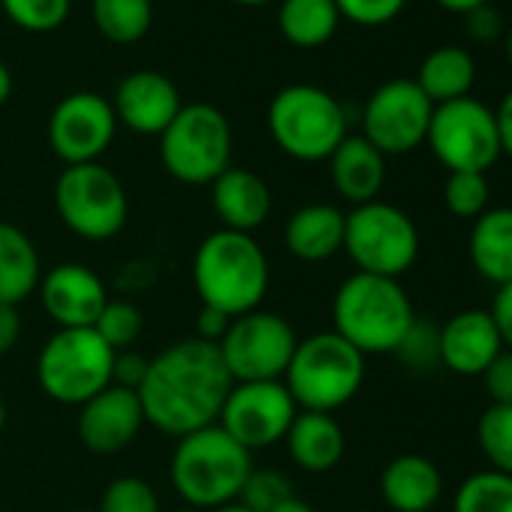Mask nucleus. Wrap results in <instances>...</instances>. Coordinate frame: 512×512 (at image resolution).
<instances>
[{"mask_svg": "<svg viewBox=\"0 0 512 512\" xmlns=\"http://www.w3.org/2000/svg\"><path fill=\"white\" fill-rule=\"evenodd\" d=\"M232 377L217 344L181 338L148 359V374L139 386L145 422L169 437H187L217 425Z\"/></svg>", "mask_w": 512, "mask_h": 512, "instance_id": "nucleus-1", "label": "nucleus"}, {"mask_svg": "<svg viewBox=\"0 0 512 512\" xmlns=\"http://www.w3.org/2000/svg\"><path fill=\"white\" fill-rule=\"evenodd\" d=\"M269 256L253 235L217 229L193 253V287L202 305L229 320L260 308L269 293Z\"/></svg>", "mask_w": 512, "mask_h": 512, "instance_id": "nucleus-2", "label": "nucleus"}, {"mask_svg": "<svg viewBox=\"0 0 512 512\" xmlns=\"http://www.w3.org/2000/svg\"><path fill=\"white\" fill-rule=\"evenodd\" d=\"M332 323V332H338L362 356H371L395 353L416 323V314L410 296L395 278L356 272L335 293Z\"/></svg>", "mask_w": 512, "mask_h": 512, "instance_id": "nucleus-3", "label": "nucleus"}, {"mask_svg": "<svg viewBox=\"0 0 512 512\" xmlns=\"http://www.w3.org/2000/svg\"><path fill=\"white\" fill-rule=\"evenodd\" d=\"M250 470V452L238 446L220 425H208L187 437H178L169 461V479L178 497L184 500V506H196L202 512L238 500Z\"/></svg>", "mask_w": 512, "mask_h": 512, "instance_id": "nucleus-4", "label": "nucleus"}, {"mask_svg": "<svg viewBox=\"0 0 512 512\" xmlns=\"http://www.w3.org/2000/svg\"><path fill=\"white\" fill-rule=\"evenodd\" d=\"M365 383V356L338 332H317L299 338L284 386L299 410L335 413L350 404Z\"/></svg>", "mask_w": 512, "mask_h": 512, "instance_id": "nucleus-5", "label": "nucleus"}, {"mask_svg": "<svg viewBox=\"0 0 512 512\" xmlns=\"http://www.w3.org/2000/svg\"><path fill=\"white\" fill-rule=\"evenodd\" d=\"M266 124L275 145L299 163L329 160L332 151L350 136L347 109L338 97L317 85L281 88L269 103Z\"/></svg>", "mask_w": 512, "mask_h": 512, "instance_id": "nucleus-6", "label": "nucleus"}, {"mask_svg": "<svg viewBox=\"0 0 512 512\" xmlns=\"http://www.w3.org/2000/svg\"><path fill=\"white\" fill-rule=\"evenodd\" d=\"M160 163L181 184H211L232 163L229 118L211 103H187L157 136Z\"/></svg>", "mask_w": 512, "mask_h": 512, "instance_id": "nucleus-7", "label": "nucleus"}, {"mask_svg": "<svg viewBox=\"0 0 512 512\" xmlns=\"http://www.w3.org/2000/svg\"><path fill=\"white\" fill-rule=\"evenodd\" d=\"M115 350L94 329H58L37 356L40 389L67 407H82L112 386Z\"/></svg>", "mask_w": 512, "mask_h": 512, "instance_id": "nucleus-8", "label": "nucleus"}, {"mask_svg": "<svg viewBox=\"0 0 512 512\" xmlns=\"http://www.w3.org/2000/svg\"><path fill=\"white\" fill-rule=\"evenodd\" d=\"M344 253L359 272L398 281L419 260V229L407 211L374 199L347 214Z\"/></svg>", "mask_w": 512, "mask_h": 512, "instance_id": "nucleus-9", "label": "nucleus"}, {"mask_svg": "<svg viewBox=\"0 0 512 512\" xmlns=\"http://www.w3.org/2000/svg\"><path fill=\"white\" fill-rule=\"evenodd\" d=\"M55 208L61 223L85 241L115 238L130 214L121 178L103 163L67 166L55 184Z\"/></svg>", "mask_w": 512, "mask_h": 512, "instance_id": "nucleus-10", "label": "nucleus"}, {"mask_svg": "<svg viewBox=\"0 0 512 512\" xmlns=\"http://www.w3.org/2000/svg\"><path fill=\"white\" fill-rule=\"evenodd\" d=\"M296 329L272 311H250L229 323L217 350L232 383L284 380L296 353Z\"/></svg>", "mask_w": 512, "mask_h": 512, "instance_id": "nucleus-11", "label": "nucleus"}, {"mask_svg": "<svg viewBox=\"0 0 512 512\" xmlns=\"http://www.w3.org/2000/svg\"><path fill=\"white\" fill-rule=\"evenodd\" d=\"M431 154L446 172H488L500 157V136L494 109L476 97H461L434 106L428 136Z\"/></svg>", "mask_w": 512, "mask_h": 512, "instance_id": "nucleus-12", "label": "nucleus"}, {"mask_svg": "<svg viewBox=\"0 0 512 512\" xmlns=\"http://www.w3.org/2000/svg\"><path fill=\"white\" fill-rule=\"evenodd\" d=\"M434 103L413 79L383 82L362 109V136L383 154L398 157L425 145Z\"/></svg>", "mask_w": 512, "mask_h": 512, "instance_id": "nucleus-13", "label": "nucleus"}, {"mask_svg": "<svg viewBox=\"0 0 512 512\" xmlns=\"http://www.w3.org/2000/svg\"><path fill=\"white\" fill-rule=\"evenodd\" d=\"M299 407L284 380L232 383L217 425L247 452L275 446L287 437Z\"/></svg>", "mask_w": 512, "mask_h": 512, "instance_id": "nucleus-14", "label": "nucleus"}, {"mask_svg": "<svg viewBox=\"0 0 512 512\" xmlns=\"http://www.w3.org/2000/svg\"><path fill=\"white\" fill-rule=\"evenodd\" d=\"M118 133L112 100L94 91H76L64 97L49 115V145L67 163H100Z\"/></svg>", "mask_w": 512, "mask_h": 512, "instance_id": "nucleus-15", "label": "nucleus"}, {"mask_svg": "<svg viewBox=\"0 0 512 512\" xmlns=\"http://www.w3.org/2000/svg\"><path fill=\"white\" fill-rule=\"evenodd\" d=\"M37 296L58 329H94L109 302L103 278L82 263H61L46 272L40 278Z\"/></svg>", "mask_w": 512, "mask_h": 512, "instance_id": "nucleus-16", "label": "nucleus"}, {"mask_svg": "<svg viewBox=\"0 0 512 512\" xmlns=\"http://www.w3.org/2000/svg\"><path fill=\"white\" fill-rule=\"evenodd\" d=\"M181 94L175 82L157 70H136L115 88L112 109L118 124L139 136H160L181 112Z\"/></svg>", "mask_w": 512, "mask_h": 512, "instance_id": "nucleus-17", "label": "nucleus"}, {"mask_svg": "<svg viewBox=\"0 0 512 512\" xmlns=\"http://www.w3.org/2000/svg\"><path fill=\"white\" fill-rule=\"evenodd\" d=\"M79 437L82 443L97 455H115L127 449L142 425L145 413L139 404V395L124 386H106L100 395L85 401L79 407Z\"/></svg>", "mask_w": 512, "mask_h": 512, "instance_id": "nucleus-18", "label": "nucleus"}, {"mask_svg": "<svg viewBox=\"0 0 512 512\" xmlns=\"http://www.w3.org/2000/svg\"><path fill=\"white\" fill-rule=\"evenodd\" d=\"M440 365L461 377H482V371L506 350L488 311H458L437 329Z\"/></svg>", "mask_w": 512, "mask_h": 512, "instance_id": "nucleus-19", "label": "nucleus"}, {"mask_svg": "<svg viewBox=\"0 0 512 512\" xmlns=\"http://www.w3.org/2000/svg\"><path fill=\"white\" fill-rule=\"evenodd\" d=\"M208 187H211V208L223 223L220 229L253 235V229H260L272 214V190L250 169L229 166Z\"/></svg>", "mask_w": 512, "mask_h": 512, "instance_id": "nucleus-20", "label": "nucleus"}, {"mask_svg": "<svg viewBox=\"0 0 512 512\" xmlns=\"http://www.w3.org/2000/svg\"><path fill=\"white\" fill-rule=\"evenodd\" d=\"M347 214L329 202L302 205L284 226V247L299 263H326L344 250Z\"/></svg>", "mask_w": 512, "mask_h": 512, "instance_id": "nucleus-21", "label": "nucleus"}, {"mask_svg": "<svg viewBox=\"0 0 512 512\" xmlns=\"http://www.w3.org/2000/svg\"><path fill=\"white\" fill-rule=\"evenodd\" d=\"M329 178L353 208L374 202L386 184V157L362 133L347 136L329 157Z\"/></svg>", "mask_w": 512, "mask_h": 512, "instance_id": "nucleus-22", "label": "nucleus"}, {"mask_svg": "<svg viewBox=\"0 0 512 512\" xmlns=\"http://www.w3.org/2000/svg\"><path fill=\"white\" fill-rule=\"evenodd\" d=\"M380 494L395 512H428L443 494V476L431 458L407 452L386 464Z\"/></svg>", "mask_w": 512, "mask_h": 512, "instance_id": "nucleus-23", "label": "nucleus"}, {"mask_svg": "<svg viewBox=\"0 0 512 512\" xmlns=\"http://www.w3.org/2000/svg\"><path fill=\"white\" fill-rule=\"evenodd\" d=\"M284 443L293 464L308 473H326L338 467L347 449V437L338 419L332 413H311V410L296 413Z\"/></svg>", "mask_w": 512, "mask_h": 512, "instance_id": "nucleus-24", "label": "nucleus"}, {"mask_svg": "<svg viewBox=\"0 0 512 512\" xmlns=\"http://www.w3.org/2000/svg\"><path fill=\"white\" fill-rule=\"evenodd\" d=\"M467 250L473 269L485 281H491L494 287L509 284L512 281V208L497 205L482 211L473 220Z\"/></svg>", "mask_w": 512, "mask_h": 512, "instance_id": "nucleus-25", "label": "nucleus"}, {"mask_svg": "<svg viewBox=\"0 0 512 512\" xmlns=\"http://www.w3.org/2000/svg\"><path fill=\"white\" fill-rule=\"evenodd\" d=\"M40 278L43 263L34 238L22 226L0 220V302L19 308L37 293Z\"/></svg>", "mask_w": 512, "mask_h": 512, "instance_id": "nucleus-26", "label": "nucleus"}, {"mask_svg": "<svg viewBox=\"0 0 512 512\" xmlns=\"http://www.w3.org/2000/svg\"><path fill=\"white\" fill-rule=\"evenodd\" d=\"M413 82L434 106L470 97V88L476 82L473 55L461 46H440L425 55V61L419 64V76Z\"/></svg>", "mask_w": 512, "mask_h": 512, "instance_id": "nucleus-27", "label": "nucleus"}, {"mask_svg": "<svg viewBox=\"0 0 512 512\" xmlns=\"http://www.w3.org/2000/svg\"><path fill=\"white\" fill-rule=\"evenodd\" d=\"M341 25L335 0H281L278 31L296 49L326 46Z\"/></svg>", "mask_w": 512, "mask_h": 512, "instance_id": "nucleus-28", "label": "nucleus"}, {"mask_svg": "<svg viewBox=\"0 0 512 512\" xmlns=\"http://www.w3.org/2000/svg\"><path fill=\"white\" fill-rule=\"evenodd\" d=\"M94 28L115 46L139 43L154 22V0H91Z\"/></svg>", "mask_w": 512, "mask_h": 512, "instance_id": "nucleus-29", "label": "nucleus"}, {"mask_svg": "<svg viewBox=\"0 0 512 512\" xmlns=\"http://www.w3.org/2000/svg\"><path fill=\"white\" fill-rule=\"evenodd\" d=\"M452 512H512V476L491 467L470 473L455 491Z\"/></svg>", "mask_w": 512, "mask_h": 512, "instance_id": "nucleus-30", "label": "nucleus"}, {"mask_svg": "<svg viewBox=\"0 0 512 512\" xmlns=\"http://www.w3.org/2000/svg\"><path fill=\"white\" fill-rule=\"evenodd\" d=\"M476 440L491 470L512 476V404H488L479 416Z\"/></svg>", "mask_w": 512, "mask_h": 512, "instance_id": "nucleus-31", "label": "nucleus"}, {"mask_svg": "<svg viewBox=\"0 0 512 512\" xmlns=\"http://www.w3.org/2000/svg\"><path fill=\"white\" fill-rule=\"evenodd\" d=\"M0 7H4L7 19L16 28L31 34H49L67 22L73 0H0Z\"/></svg>", "mask_w": 512, "mask_h": 512, "instance_id": "nucleus-32", "label": "nucleus"}, {"mask_svg": "<svg viewBox=\"0 0 512 512\" xmlns=\"http://www.w3.org/2000/svg\"><path fill=\"white\" fill-rule=\"evenodd\" d=\"M142 311L133 305V302H121V299H109L100 320L94 323V332L115 350H133V344L139 341L142 335Z\"/></svg>", "mask_w": 512, "mask_h": 512, "instance_id": "nucleus-33", "label": "nucleus"}, {"mask_svg": "<svg viewBox=\"0 0 512 512\" xmlns=\"http://www.w3.org/2000/svg\"><path fill=\"white\" fill-rule=\"evenodd\" d=\"M488 178L482 172H449L443 184V202L455 217L476 220L482 211H488Z\"/></svg>", "mask_w": 512, "mask_h": 512, "instance_id": "nucleus-34", "label": "nucleus"}, {"mask_svg": "<svg viewBox=\"0 0 512 512\" xmlns=\"http://www.w3.org/2000/svg\"><path fill=\"white\" fill-rule=\"evenodd\" d=\"M97 512H160V497L148 479L118 476L106 485Z\"/></svg>", "mask_w": 512, "mask_h": 512, "instance_id": "nucleus-35", "label": "nucleus"}, {"mask_svg": "<svg viewBox=\"0 0 512 512\" xmlns=\"http://www.w3.org/2000/svg\"><path fill=\"white\" fill-rule=\"evenodd\" d=\"M293 482L281 470H250V476L241 485L238 503H244L253 512H272L278 503L293 497Z\"/></svg>", "mask_w": 512, "mask_h": 512, "instance_id": "nucleus-36", "label": "nucleus"}, {"mask_svg": "<svg viewBox=\"0 0 512 512\" xmlns=\"http://www.w3.org/2000/svg\"><path fill=\"white\" fill-rule=\"evenodd\" d=\"M335 7L341 19L359 28H383L404 13L407 0H335Z\"/></svg>", "mask_w": 512, "mask_h": 512, "instance_id": "nucleus-37", "label": "nucleus"}, {"mask_svg": "<svg viewBox=\"0 0 512 512\" xmlns=\"http://www.w3.org/2000/svg\"><path fill=\"white\" fill-rule=\"evenodd\" d=\"M395 356H401L410 368L425 371L440 365V341H437V329L434 326H422L419 320L410 326V332L404 335L401 347L395 350Z\"/></svg>", "mask_w": 512, "mask_h": 512, "instance_id": "nucleus-38", "label": "nucleus"}, {"mask_svg": "<svg viewBox=\"0 0 512 512\" xmlns=\"http://www.w3.org/2000/svg\"><path fill=\"white\" fill-rule=\"evenodd\" d=\"M482 383H485L491 404H512V350H503L482 371Z\"/></svg>", "mask_w": 512, "mask_h": 512, "instance_id": "nucleus-39", "label": "nucleus"}, {"mask_svg": "<svg viewBox=\"0 0 512 512\" xmlns=\"http://www.w3.org/2000/svg\"><path fill=\"white\" fill-rule=\"evenodd\" d=\"M461 19H464V34L473 43H494L500 37V31H503V19H500V13L491 4L476 7V10H470Z\"/></svg>", "mask_w": 512, "mask_h": 512, "instance_id": "nucleus-40", "label": "nucleus"}, {"mask_svg": "<svg viewBox=\"0 0 512 512\" xmlns=\"http://www.w3.org/2000/svg\"><path fill=\"white\" fill-rule=\"evenodd\" d=\"M145 374H148V359L142 353H136V350L115 353V362H112V386H124V389L139 392Z\"/></svg>", "mask_w": 512, "mask_h": 512, "instance_id": "nucleus-41", "label": "nucleus"}, {"mask_svg": "<svg viewBox=\"0 0 512 512\" xmlns=\"http://www.w3.org/2000/svg\"><path fill=\"white\" fill-rule=\"evenodd\" d=\"M488 314H491V320H494V326H497V332L503 338V347L512 350V281L497 287V296H494Z\"/></svg>", "mask_w": 512, "mask_h": 512, "instance_id": "nucleus-42", "label": "nucleus"}, {"mask_svg": "<svg viewBox=\"0 0 512 512\" xmlns=\"http://www.w3.org/2000/svg\"><path fill=\"white\" fill-rule=\"evenodd\" d=\"M22 329H25V323H22L19 308L0 302V356L16 350V344L22 341Z\"/></svg>", "mask_w": 512, "mask_h": 512, "instance_id": "nucleus-43", "label": "nucleus"}, {"mask_svg": "<svg viewBox=\"0 0 512 512\" xmlns=\"http://www.w3.org/2000/svg\"><path fill=\"white\" fill-rule=\"evenodd\" d=\"M229 323H232V320H229L226 314H220L217 308L202 305V311H199V317H196V335H193V338L208 341V344H220V338L226 335Z\"/></svg>", "mask_w": 512, "mask_h": 512, "instance_id": "nucleus-44", "label": "nucleus"}, {"mask_svg": "<svg viewBox=\"0 0 512 512\" xmlns=\"http://www.w3.org/2000/svg\"><path fill=\"white\" fill-rule=\"evenodd\" d=\"M494 121H497L500 151H503L506 157H512V88L503 94L500 106L494 109Z\"/></svg>", "mask_w": 512, "mask_h": 512, "instance_id": "nucleus-45", "label": "nucleus"}, {"mask_svg": "<svg viewBox=\"0 0 512 512\" xmlns=\"http://www.w3.org/2000/svg\"><path fill=\"white\" fill-rule=\"evenodd\" d=\"M488 0H437V7H443L446 13H458V16H467L470 10L476 7H485Z\"/></svg>", "mask_w": 512, "mask_h": 512, "instance_id": "nucleus-46", "label": "nucleus"}, {"mask_svg": "<svg viewBox=\"0 0 512 512\" xmlns=\"http://www.w3.org/2000/svg\"><path fill=\"white\" fill-rule=\"evenodd\" d=\"M272 512H314V506H311L308 500H302L299 494H293V497H287L284 503H278Z\"/></svg>", "mask_w": 512, "mask_h": 512, "instance_id": "nucleus-47", "label": "nucleus"}, {"mask_svg": "<svg viewBox=\"0 0 512 512\" xmlns=\"http://www.w3.org/2000/svg\"><path fill=\"white\" fill-rule=\"evenodd\" d=\"M10 97H13V73L4 61H0V106H4Z\"/></svg>", "mask_w": 512, "mask_h": 512, "instance_id": "nucleus-48", "label": "nucleus"}, {"mask_svg": "<svg viewBox=\"0 0 512 512\" xmlns=\"http://www.w3.org/2000/svg\"><path fill=\"white\" fill-rule=\"evenodd\" d=\"M211 512H253V509H247L244 503L232 500V503H223V506H217V509H211Z\"/></svg>", "mask_w": 512, "mask_h": 512, "instance_id": "nucleus-49", "label": "nucleus"}, {"mask_svg": "<svg viewBox=\"0 0 512 512\" xmlns=\"http://www.w3.org/2000/svg\"><path fill=\"white\" fill-rule=\"evenodd\" d=\"M4 425H7V404H4V395H0V434H4Z\"/></svg>", "mask_w": 512, "mask_h": 512, "instance_id": "nucleus-50", "label": "nucleus"}, {"mask_svg": "<svg viewBox=\"0 0 512 512\" xmlns=\"http://www.w3.org/2000/svg\"><path fill=\"white\" fill-rule=\"evenodd\" d=\"M506 64H509V70H512V31L506 34Z\"/></svg>", "mask_w": 512, "mask_h": 512, "instance_id": "nucleus-51", "label": "nucleus"}, {"mask_svg": "<svg viewBox=\"0 0 512 512\" xmlns=\"http://www.w3.org/2000/svg\"><path fill=\"white\" fill-rule=\"evenodd\" d=\"M235 4H241V7H263V4H269V0H235Z\"/></svg>", "mask_w": 512, "mask_h": 512, "instance_id": "nucleus-52", "label": "nucleus"}, {"mask_svg": "<svg viewBox=\"0 0 512 512\" xmlns=\"http://www.w3.org/2000/svg\"><path fill=\"white\" fill-rule=\"evenodd\" d=\"M175 512H202V509H196V506H181V509H175Z\"/></svg>", "mask_w": 512, "mask_h": 512, "instance_id": "nucleus-53", "label": "nucleus"}, {"mask_svg": "<svg viewBox=\"0 0 512 512\" xmlns=\"http://www.w3.org/2000/svg\"><path fill=\"white\" fill-rule=\"evenodd\" d=\"M70 512H97V509H70Z\"/></svg>", "mask_w": 512, "mask_h": 512, "instance_id": "nucleus-54", "label": "nucleus"}]
</instances>
